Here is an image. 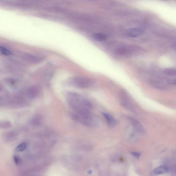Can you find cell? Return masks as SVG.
<instances>
[{
  "label": "cell",
  "instance_id": "6da1fadb",
  "mask_svg": "<svg viewBox=\"0 0 176 176\" xmlns=\"http://www.w3.org/2000/svg\"><path fill=\"white\" fill-rule=\"evenodd\" d=\"M66 100L69 105L76 114L82 116L91 115V103L79 94L69 92L67 94Z\"/></svg>",
  "mask_w": 176,
  "mask_h": 176
},
{
  "label": "cell",
  "instance_id": "7a4b0ae2",
  "mask_svg": "<svg viewBox=\"0 0 176 176\" xmlns=\"http://www.w3.org/2000/svg\"><path fill=\"white\" fill-rule=\"evenodd\" d=\"M142 48L136 45L122 46L117 49L116 52L119 55L129 56L137 54L142 51Z\"/></svg>",
  "mask_w": 176,
  "mask_h": 176
},
{
  "label": "cell",
  "instance_id": "3957f363",
  "mask_svg": "<svg viewBox=\"0 0 176 176\" xmlns=\"http://www.w3.org/2000/svg\"><path fill=\"white\" fill-rule=\"evenodd\" d=\"M71 83L74 87L80 89H86L91 87L93 84L94 82L92 79L87 77L78 76L74 77Z\"/></svg>",
  "mask_w": 176,
  "mask_h": 176
},
{
  "label": "cell",
  "instance_id": "277c9868",
  "mask_svg": "<svg viewBox=\"0 0 176 176\" xmlns=\"http://www.w3.org/2000/svg\"><path fill=\"white\" fill-rule=\"evenodd\" d=\"M72 117L74 120L87 126H92L95 125L96 123L95 121L96 119H94L91 115L82 116L74 113L72 114Z\"/></svg>",
  "mask_w": 176,
  "mask_h": 176
},
{
  "label": "cell",
  "instance_id": "5b68a950",
  "mask_svg": "<svg viewBox=\"0 0 176 176\" xmlns=\"http://www.w3.org/2000/svg\"><path fill=\"white\" fill-rule=\"evenodd\" d=\"M120 103L123 107L131 112L134 111L133 104L128 94L126 92L121 91L120 94Z\"/></svg>",
  "mask_w": 176,
  "mask_h": 176
},
{
  "label": "cell",
  "instance_id": "8992f818",
  "mask_svg": "<svg viewBox=\"0 0 176 176\" xmlns=\"http://www.w3.org/2000/svg\"><path fill=\"white\" fill-rule=\"evenodd\" d=\"M128 119L130 122L131 127L138 134L143 135L145 133V130L144 127L137 119L130 117L128 118Z\"/></svg>",
  "mask_w": 176,
  "mask_h": 176
},
{
  "label": "cell",
  "instance_id": "52a82bcc",
  "mask_svg": "<svg viewBox=\"0 0 176 176\" xmlns=\"http://www.w3.org/2000/svg\"><path fill=\"white\" fill-rule=\"evenodd\" d=\"M149 83L152 87L160 90H165L167 89L168 87L163 81L157 79H151Z\"/></svg>",
  "mask_w": 176,
  "mask_h": 176
},
{
  "label": "cell",
  "instance_id": "ba28073f",
  "mask_svg": "<svg viewBox=\"0 0 176 176\" xmlns=\"http://www.w3.org/2000/svg\"><path fill=\"white\" fill-rule=\"evenodd\" d=\"M21 58L25 62L30 63H35L39 62L40 61V58L37 56L30 54L24 53L22 54Z\"/></svg>",
  "mask_w": 176,
  "mask_h": 176
},
{
  "label": "cell",
  "instance_id": "9c48e42d",
  "mask_svg": "<svg viewBox=\"0 0 176 176\" xmlns=\"http://www.w3.org/2000/svg\"><path fill=\"white\" fill-rule=\"evenodd\" d=\"M144 30L141 28H135L129 29L127 31V35L129 37L135 38L143 34Z\"/></svg>",
  "mask_w": 176,
  "mask_h": 176
},
{
  "label": "cell",
  "instance_id": "30bf717a",
  "mask_svg": "<svg viewBox=\"0 0 176 176\" xmlns=\"http://www.w3.org/2000/svg\"><path fill=\"white\" fill-rule=\"evenodd\" d=\"M169 169L167 167L165 166H161L157 167L152 171L151 173L152 176H155L168 172Z\"/></svg>",
  "mask_w": 176,
  "mask_h": 176
},
{
  "label": "cell",
  "instance_id": "8fae6325",
  "mask_svg": "<svg viewBox=\"0 0 176 176\" xmlns=\"http://www.w3.org/2000/svg\"><path fill=\"white\" fill-rule=\"evenodd\" d=\"M102 115L105 118L107 122L110 126L113 127L116 124V121L112 116L108 113H102Z\"/></svg>",
  "mask_w": 176,
  "mask_h": 176
},
{
  "label": "cell",
  "instance_id": "7c38bea8",
  "mask_svg": "<svg viewBox=\"0 0 176 176\" xmlns=\"http://www.w3.org/2000/svg\"><path fill=\"white\" fill-rule=\"evenodd\" d=\"M163 72L165 75L169 76H174L176 74V69L173 68L165 69Z\"/></svg>",
  "mask_w": 176,
  "mask_h": 176
},
{
  "label": "cell",
  "instance_id": "4fadbf2b",
  "mask_svg": "<svg viewBox=\"0 0 176 176\" xmlns=\"http://www.w3.org/2000/svg\"><path fill=\"white\" fill-rule=\"evenodd\" d=\"M93 37L95 40L99 41H105L106 39L105 35L100 33H96L94 35Z\"/></svg>",
  "mask_w": 176,
  "mask_h": 176
},
{
  "label": "cell",
  "instance_id": "5bb4252c",
  "mask_svg": "<svg viewBox=\"0 0 176 176\" xmlns=\"http://www.w3.org/2000/svg\"><path fill=\"white\" fill-rule=\"evenodd\" d=\"M27 147V144L25 142H23L19 144L16 148L17 151L20 152L24 151Z\"/></svg>",
  "mask_w": 176,
  "mask_h": 176
},
{
  "label": "cell",
  "instance_id": "9a60e30c",
  "mask_svg": "<svg viewBox=\"0 0 176 176\" xmlns=\"http://www.w3.org/2000/svg\"><path fill=\"white\" fill-rule=\"evenodd\" d=\"M0 52L4 55L5 56H10L12 54V52L3 47H0Z\"/></svg>",
  "mask_w": 176,
  "mask_h": 176
},
{
  "label": "cell",
  "instance_id": "2e32d148",
  "mask_svg": "<svg viewBox=\"0 0 176 176\" xmlns=\"http://www.w3.org/2000/svg\"><path fill=\"white\" fill-rule=\"evenodd\" d=\"M30 94L31 97H34L38 93V90L36 87H32L30 89Z\"/></svg>",
  "mask_w": 176,
  "mask_h": 176
},
{
  "label": "cell",
  "instance_id": "e0dca14e",
  "mask_svg": "<svg viewBox=\"0 0 176 176\" xmlns=\"http://www.w3.org/2000/svg\"><path fill=\"white\" fill-rule=\"evenodd\" d=\"M13 160L14 163L16 165H18L19 164L20 162V159L19 156L18 155H14L13 157Z\"/></svg>",
  "mask_w": 176,
  "mask_h": 176
},
{
  "label": "cell",
  "instance_id": "ac0fdd59",
  "mask_svg": "<svg viewBox=\"0 0 176 176\" xmlns=\"http://www.w3.org/2000/svg\"><path fill=\"white\" fill-rule=\"evenodd\" d=\"M167 83L169 84L175 85L176 81L175 79H170L167 81Z\"/></svg>",
  "mask_w": 176,
  "mask_h": 176
},
{
  "label": "cell",
  "instance_id": "d6986e66",
  "mask_svg": "<svg viewBox=\"0 0 176 176\" xmlns=\"http://www.w3.org/2000/svg\"><path fill=\"white\" fill-rule=\"evenodd\" d=\"M133 155V156L136 158H138L139 157L140 154L139 153L137 152H132L131 153Z\"/></svg>",
  "mask_w": 176,
  "mask_h": 176
}]
</instances>
